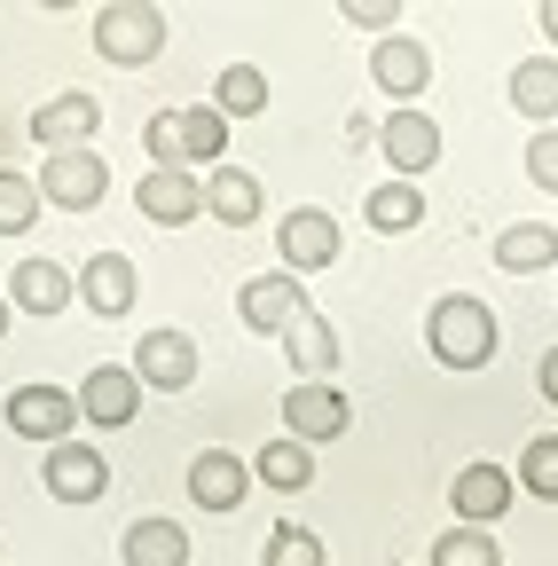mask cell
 I'll use <instances>...</instances> for the list:
<instances>
[{
	"label": "cell",
	"instance_id": "obj_26",
	"mask_svg": "<svg viewBox=\"0 0 558 566\" xmlns=\"http://www.w3.org/2000/svg\"><path fill=\"white\" fill-rule=\"evenodd\" d=\"M213 111L221 118H260L267 111V71L260 63H229L221 80H213Z\"/></svg>",
	"mask_w": 558,
	"mask_h": 566
},
{
	"label": "cell",
	"instance_id": "obj_11",
	"mask_svg": "<svg viewBox=\"0 0 558 566\" xmlns=\"http://www.w3.org/2000/svg\"><path fill=\"white\" fill-rule=\"evenodd\" d=\"M95 126H103V103L95 95H48L40 111H32V142H40V150L48 158H63V150H87V142H95Z\"/></svg>",
	"mask_w": 558,
	"mask_h": 566
},
{
	"label": "cell",
	"instance_id": "obj_24",
	"mask_svg": "<svg viewBox=\"0 0 558 566\" xmlns=\"http://www.w3.org/2000/svg\"><path fill=\"white\" fill-rule=\"evenodd\" d=\"M362 221H370L378 237H409L417 221H425V189H417V181H378L370 205H362Z\"/></svg>",
	"mask_w": 558,
	"mask_h": 566
},
{
	"label": "cell",
	"instance_id": "obj_4",
	"mask_svg": "<svg viewBox=\"0 0 558 566\" xmlns=\"http://www.w3.org/2000/svg\"><path fill=\"white\" fill-rule=\"evenodd\" d=\"M72 424H80V394L72 386H17L9 394V433L17 441L63 449V441H72Z\"/></svg>",
	"mask_w": 558,
	"mask_h": 566
},
{
	"label": "cell",
	"instance_id": "obj_34",
	"mask_svg": "<svg viewBox=\"0 0 558 566\" xmlns=\"http://www.w3.org/2000/svg\"><path fill=\"white\" fill-rule=\"evenodd\" d=\"M346 24H362V32H386V24H393V9H386V0H346Z\"/></svg>",
	"mask_w": 558,
	"mask_h": 566
},
{
	"label": "cell",
	"instance_id": "obj_1",
	"mask_svg": "<svg viewBox=\"0 0 558 566\" xmlns=\"http://www.w3.org/2000/svg\"><path fill=\"white\" fill-rule=\"evenodd\" d=\"M425 346H433V363H449V370H487V363H496V315H487V300H472V292L433 300Z\"/></svg>",
	"mask_w": 558,
	"mask_h": 566
},
{
	"label": "cell",
	"instance_id": "obj_7",
	"mask_svg": "<svg viewBox=\"0 0 558 566\" xmlns=\"http://www.w3.org/2000/svg\"><path fill=\"white\" fill-rule=\"evenodd\" d=\"M40 197L55 212H95L110 197V166L95 150H63V158H40Z\"/></svg>",
	"mask_w": 558,
	"mask_h": 566
},
{
	"label": "cell",
	"instance_id": "obj_28",
	"mask_svg": "<svg viewBox=\"0 0 558 566\" xmlns=\"http://www.w3.org/2000/svg\"><path fill=\"white\" fill-rule=\"evenodd\" d=\"M433 566H504V543L487 527H449L433 535Z\"/></svg>",
	"mask_w": 558,
	"mask_h": 566
},
{
	"label": "cell",
	"instance_id": "obj_3",
	"mask_svg": "<svg viewBox=\"0 0 558 566\" xmlns=\"http://www.w3.org/2000/svg\"><path fill=\"white\" fill-rule=\"evenodd\" d=\"M236 315H244V331H260V338H284V331L307 315V283H299L292 268H267V275H252L244 292H236Z\"/></svg>",
	"mask_w": 558,
	"mask_h": 566
},
{
	"label": "cell",
	"instance_id": "obj_2",
	"mask_svg": "<svg viewBox=\"0 0 558 566\" xmlns=\"http://www.w3.org/2000/svg\"><path fill=\"white\" fill-rule=\"evenodd\" d=\"M95 55L118 63V71H143L166 55V17L143 9V0H110V9H95Z\"/></svg>",
	"mask_w": 558,
	"mask_h": 566
},
{
	"label": "cell",
	"instance_id": "obj_19",
	"mask_svg": "<svg viewBox=\"0 0 558 566\" xmlns=\"http://www.w3.org/2000/svg\"><path fill=\"white\" fill-rule=\"evenodd\" d=\"M72 300H80V275H72V268H55V260H17L9 307H24V315H63Z\"/></svg>",
	"mask_w": 558,
	"mask_h": 566
},
{
	"label": "cell",
	"instance_id": "obj_13",
	"mask_svg": "<svg viewBox=\"0 0 558 566\" xmlns=\"http://www.w3.org/2000/svg\"><path fill=\"white\" fill-rule=\"evenodd\" d=\"M346 424H355V409H346V394L338 386H307V378H292V394H284V433L292 441H338Z\"/></svg>",
	"mask_w": 558,
	"mask_h": 566
},
{
	"label": "cell",
	"instance_id": "obj_33",
	"mask_svg": "<svg viewBox=\"0 0 558 566\" xmlns=\"http://www.w3.org/2000/svg\"><path fill=\"white\" fill-rule=\"evenodd\" d=\"M527 181L558 197V126H543V134L527 142Z\"/></svg>",
	"mask_w": 558,
	"mask_h": 566
},
{
	"label": "cell",
	"instance_id": "obj_21",
	"mask_svg": "<svg viewBox=\"0 0 558 566\" xmlns=\"http://www.w3.org/2000/svg\"><path fill=\"white\" fill-rule=\"evenodd\" d=\"M284 354H292V370L307 378V386H330V370H338V331H330V315H299L292 331H284Z\"/></svg>",
	"mask_w": 558,
	"mask_h": 566
},
{
	"label": "cell",
	"instance_id": "obj_31",
	"mask_svg": "<svg viewBox=\"0 0 558 566\" xmlns=\"http://www.w3.org/2000/svg\"><path fill=\"white\" fill-rule=\"evenodd\" d=\"M40 181H24V174H0V237H24L32 221H40Z\"/></svg>",
	"mask_w": 558,
	"mask_h": 566
},
{
	"label": "cell",
	"instance_id": "obj_29",
	"mask_svg": "<svg viewBox=\"0 0 558 566\" xmlns=\"http://www.w3.org/2000/svg\"><path fill=\"white\" fill-rule=\"evenodd\" d=\"M181 150L221 166V158H229V118H221L213 103H189V111H181Z\"/></svg>",
	"mask_w": 558,
	"mask_h": 566
},
{
	"label": "cell",
	"instance_id": "obj_8",
	"mask_svg": "<svg viewBox=\"0 0 558 566\" xmlns=\"http://www.w3.org/2000/svg\"><path fill=\"white\" fill-rule=\"evenodd\" d=\"M134 212L158 221V229L197 221V212H204V174H189V166H150L143 181H134Z\"/></svg>",
	"mask_w": 558,
	"mask_h": 566
},
{
	"label": "cell",
	"instance_id": "obj_36",
	"mask_svg": "<svg viewBox=\"0 0 558 566\" xmlns=\"http://www.w3.org/2000/svg\"><path fill=\"white\" fill-rule=\"evenodd\" d=\"M535 24L550 32V48H558V0H543V9H535Z\"/></svg>",
	"mask_w": 558,
	"mask_h": 566
},
{
	"label": "cell",
	"instance_id": "obj_9",
	"mask_svg": "<svg viewBox=\"0 0 558 566\" xmlns=\"http://www.w3.org/2000/svg\"><path fill=\"white\" fill-rule=\"evenodd\" d=\"M275 252H284L292 275H315V268H330V260L346 252V237H338V221H330L323 205H299V212L275 221Z\"/></svg>",
	"mask_w": 558,
	"mask_h": 566
},
{
	"label": "cell",
	"instance_id": "obj_23",
	"mask_svg": "<svg viewBox=\"0 0 558 566\" xmlns=\"http://www.w3.org/2000/svg\"><path fill=\"white\" fill-rule=\"evenodd\" d=\"M118 558H126V566H189V535H181L173 520H134V527L118 535Z\"/></svg>",
	"mask_w": 558,
	"mask_h": 566
},
{
	"label": "cell",
	"instance_id": "obj_12",
	"mask_svg": "<svg viewBox=\"0 0 558 566\" xmlns=\"http://www.w3.org/2000/svg\"><path fill=\"white\" fill-rule=\"evenodd\" d=\"M126 370L150 394H181V386H197V338L189 331H143V346H134Z\"/></svg>",
	"mask_w": 558,
	"mask_h": 566
},
{
	"label": "cell",
	"instance_id": "obj_20",
	"mask_svg": "<svg viewBox=\"0 0 558 566\" xmlns=\"http://www.w3.org/2000/svg\"><path fill=\"white\" fill-rule=\"evenodd\" d=\"M504 95H512L519 118H535V134L558 126V55H519L512 80H504Z\"/></svg>",
	"mask_w": 558,
	"mask_h": 566
},
{
	"label": "cell",
	"instance_id": "obj_37",
	"mask_svg": "<svg viewBox=\"0 0 558 566\" xmlns=\"http://www.w3.org/2000/svg\"><path fill=\"white\" fill-rule=\"evenodd\" d=\"M9 315H17V307H9V292H0V338H9Z\"/></svg>",
	"mask_w": 558,
	"mask_h": 566
},
{
	"label": "cell",
	"instance_id": "obj_27",
	"mask_svg": "<svg viewBox=\"0 0 558 566\" xmlns=\"http://www.w3.org/2000/svg\"><path fill=\"white\" fill-rule=\"evenodd\" d=\"M260 566H330V551H323V535H315V527L284 520V527H267V551H260Z\"/></svg>",
	"mask_w": 558,
	"mask_h": 566
},
{
	"label": "cell",
	"instance_id": "obj_5",
	"mask_svg": "<svg viewBox=\"0 0 558 566\" xmlns=\"http://www.w3.org/2000/svg\"><path fill=\"white\" fill-rule=\"evenodd\" d=\"M378 150H386L393 181H417V174L441 166V126L417 111V103H409V111H386V118H378Z\"/></svg>",
	"mask_w": 558,
	"mask_h": 566
},
{
	"label": "cell",
	"instance_id": "obj_32",
	"mask_svg": "<svg viewBox=\"0 0 558 566\" xmlns=\"http://www.w3.org/2000/svg\"><path fill=\"white\" fill-rule=\"evenodd\" d=\"M143 150H150V166H189V150H181V111H150Z\"/></svg>",
	"mask_w": 558,
	"mask_h": 566
},
{
	"label": "cell",
	"instance_id": "obj_35",
	"mask_svg": "<svg viewBox=\"0 0 558 566\" xmlns=\"http://www.w3.org/2000/svg\"><path fill=\"white\" fill-rule=\"evenodd\" d=\"M535 386H543V401L558 409V346H550V354H543V363H535Z\"/></svg>",
	"mask_w": 558,
	"mask_h": 566
},
{
	"label": "cell",
	"instance_id": "obj_25",
	"mask_svg": "<svg viewBox=\"0 0 558 566\" xmlns=\"http://www.w3.org/2000/svg\"><path fill=\"white\" fill-rule=\"evenodd\" d=\"M252 480H267L275 495H299V488L315 480V449L292 441V433H284V441H267V449L252 457Z\"/></svg>",
	"mask_w": 558,
	"mask_h": 566
},
{
	"label": "cell",
	"instance_id": "obj_6",
	"mask_svg": "<svg viewBox=\"0 0 558 566\" xmlns=\"http://www.w3.org/2000/svg\"><path fill=\"white\" fill-rule=\"evenodd\" d=\"M370 80H378V95H393V111H409V95L433 87V48L417 32H386L370 48Z\"/></svg>",
	"mask_w": 558,
	"mask_h": 566
},
{
	"label": "cell",
	"instance_id": "obj_22",
	"mask_svg": "<svg viewBox=\"0 0 558 566\" xmlns=\"http://www.w3.org/2000/svg\"><path fill=\"white\" fill-rule=\"evenodd\" d=\"M496 268H504V275L558 268V229H550V221H512V229H496Z\"/></svg>",
	"mask_w": 558,
	"mask_h": 566
},
{
	"label": "cell",
	"instance_id": "obj_18",
	"mask_svg": "<svg viewBox=\"0 0 558 566\" xmlns=\"http://www.w3.org/2000/svg\"><path fill=\"white\" fill-rule=\"evenodd\" d=\"M260 174L244 166H204V221H221V229H252L260 221Z\"/></svg>",
	"mask_w": 558,
	"mask_h": 566
},
{
	"label": "cell",
	"instance_id": "obj_16",
	"mask_svg": "<svg viewBox=\"0 0 558 566\" xmlns=\"http://www.w3.org/2000/svg\"><path fill=\"white\" fill-rule=\"evenodd\" d=\"M134 292H143V275H134L126 252H95V260L80 268V307L103 315V323H118V315L134 307Z\"/></svg>",
	"mask_w": 558,
	"mask_h": 566
},
{
	"label": "cell",
	"instance_id": "obj_15",
	"mask_svg": "<svg viewBox=\"0 0 558 566\" xmlns=\"http://www.w3.org/2000/svg\"><path fill=\"white\" fill-rule=\"evenodd\" d=\"M134 409H143V378H134V370L103 363V370H87V378H80V417H87V424L118 433V424H134Z\"/></svg>",
	"mask_w": 558,
	"mask_h": 566
},
{
	"label": "cell",
	"instance_id": "obj_30",
	"mask_svg": "<svg viewBox=\"0 0 558 566\" xmlns=\"http://www.w3.org/2000/svg\"><path fill=\"white\" fill-rule=\"evenodd\" d=\"M519 488L543 495V504H558V433H535L519 449Z\"/></svg>",
	"mask_w": 558,
	"mask_h": 566
},
{
	"label": "cell",
	"instance_id": "obj_17",
	"mask_svg": "<svg viewBox=\"0 0 558 566\" xmlns=\"http://www.w3.org/2000/svg\"><path fill=\"white\" fill-rule=\"evenodd\" d=\"M244 495H252V464H244V457L204 449V457L189 464V504H197V512H236Z\"/></svg>",
	"mask_w": 558,
	"mask_h": 566
},
{
	"label": "cell",
	"instance_id": "obj_10",
	"mask_svg": "<svg viewBox=\"0 0 558 566\" xmlns=\"http://www.w3.org/2000/svg\"><path fill=\"white\" fill-rule=\"evenodd\" d=\"M512 495H519V472L504 464H464L449 480V504H456V527H496L512 512Z\"/></svg>",
	"mask_w": 558,
	"mask_h": 566
},
{
	"label": "cell",
	"instance_id": "obj_14",
	"mask_svg": "<svg viewBox=\"0 0 558 566\" xmlns=\"http://www.w3.org/2000/svg\"><path fill=\"white\" fill-rule=\"evenodd\" d=\"M40 480H48V495H55V504H103V488H110V464H103L87 441H63V449H48Z\"/></svg>",
	"mask_w": 558,
	"mask_h": 566
}]
</instances>
